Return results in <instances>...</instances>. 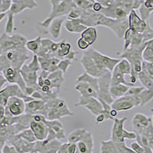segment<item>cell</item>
<instances>
[{"label": "cell", "mask_w": 153, "mask_h": 153, "mask_svg": "<svg viewBox=\"0 0 153 153\" xmlns=\"http://www.w3.org/2000/svg\"><path fill=\"white\" fill-rule=\"evenodd\" d=\"M139 10L140 17L145 21H148L150 15L153 12V0H143Z\"/></svg>", "instance_id": "obj_31"}, {"label": "cell", "mask_w": 153, "mask_h": 153, "mask_svg": "<svg viewBox=\"0 0 153 153\" xmlns=\"http://www.w3.org/2000/svg\"><path fill=\"white\" fill-rule=\"evenodd\" d=\"M26 102L19 97H11L5 106V115L12 117H20L25 113Z\"/></svg>", "instance_id": "obj_14"}, {"label": "cell", "mask_w": 153, "mask_h": 153, "mask_svg": "<svg viewBox=\"0 0 153 153\" xmlns=\"http://www.w3.org/2000/svg\"><path fill=\"white\" fill-rule=\"evenodd\" d=\"M66 21V16L57 17L54 19L48 28V32L50 34L54 40H57L61 36V31L63 25Z\"/></svg>", "instance_id": "obj_25"}, {"label": "cell", "mask_w": 153, "mask_h": 153, "mask_svg": "<svg viewBox=\"0 0 153 153\" xmlns=\"http://www.w3.org/2000/svg\"><path fill=\"white\" fill-rule=\"evenodd\" d=\"M142 106V101L139 94L138 95H124L122 97L114 100L111 104V107L117 112L128 111L133 108Z\"/></svg>", "instance_id": "obj_11"}, {"label": "cell", "mask_w": 153, "mask_h": 153, "mask_svg": "<svg viewBox=\"0 0 153 153\" xmlns=\"http://www.w3.org/2000/svg\"><path fill=\"white\" fill-rule=\"evenodd\" d=\"M68 143H62L61 147H60L59 150L57 151V153H68Z\"/></svg>", "instance_id": "obj_49"}, {"label": "cell", "mask_w": 153, "mask_h": 153, "mask_svg": "<svg viewBox=\"0 0 153 153\" xmlns=\"http://www.w3.org/2000/svg\"><path fill=\"white\" fill-rule=\"evenodd\" d=\"M112 72L106 71L98 77V99L107 104L111 105L114 101L110 94Z\"/></svg>", "instance_id": "obj_10"}, {"label": "cell", "mask_w": 153, "mask_h": 153, "mask_svg": "<svg viewBox=\"0 0 153 153\" xmlns=\"http://www.w3.org/2000/svg\"><path fill=\"white\" fill-rule=\"evenodd\" d=\"M14 135H16V132L13 126L6 127L0 126V150H2V148L7 143L9 138Z\"/></svg>", "instance_id": "obj_29"}, {"label": "cell", "mask_w": 153, "mask_h": 153, "mask_svg": "<svg viewBox=\"0 0 153 153\" xmlns=\"http://www.w3.org/2000/svg\"><path fill=\"white\" fill-rule=\"evenodd\" d=\"M45 124L48 128V135L47 139L45 140L46 142H50L54 139H62L65 138V130L63 124L59 121V120H48L45 121Z\"/></svg>", "instance_id": "obj_18"}, {"label": "cell", "mask_w": 153, "mask_h": 153, "mask_svg": "<svg viewBox=\"0 0 153 153\" xmlns=\"http://www.w3.org/2000/svg\"><path fill=\"white\" fill-rule=\"evenodd\" d=\"M152 125H153V116L152 117Z\"/></svg>", "instance_id": "obj_55"}, {"label": "cell", "mask_w": 153, "mask_h": 153, "mask_svg": "<svg viewBox=\"0 0 153 153\" xmlns=\"http://www.w3.org/2000/svg\"><path fill=\"white\" fill-rule=\"evenodd\" d=\"M0 153H3L2 152V150H0Z\"/></svg>", "instance_id": "obj_56"}, {"label": "cell", "mask_w": 153, "mask_h": 153, "mask_svg": "<svg viewBox=\"0 0 153 153\" xmlns=\"http://www.w3.org/2000/svg\"><path fill=\"white\" fill-rule=\"evenodd\" d=\"M6 144L12 145L19 153H32L35 152V143H29L17 134L11 136Z\"/></svg>", "instance_id": "obj_19"}, {"label": "cell", "mask_w": 153, "mask_h": 153, "mask_svg": "<svg viewBox=\"0 0 153 153\" xmlns=\"http://www.w3.org/2000/svg\"><path fill=\"white\" fill-rule=\"evenodd\" d=\"M61 144L57 139H54L52 141L46 142L37 141L35 143V153H57L59 150Z\"/></svg>", "instance_id": "obj_21"}, {"label": "cell", "mask_w": 153, "mask_h": 153, "mask_svg": "<svg viewBox=\"0 0 153 153\" xmlns=\"http://www.w3.org/2000/svg\"><path fill=\"white\" fill-rule=\"evenodd\" d=\"M6 16V13H0V22H2Z\"/></svg>", "instance_id": "obj_54"}, {"label": "cell", "mask_w": 153, "mask_h": 153, "mask_svg": "<svg viewBox=\"0 0 153 153\" xmlns=\"http://www.w3.org/2000/svg\"><path fill=\"white\" fill-rule=\"evenodd\" d=\"M74 89L80 94V97L98 98V91L93 86L85 82H77Z\"/></svg>", "instance_id": "obj_24"}, {"label": "cell", "mask_w": 153, "mask_h": 153, "mask_svg": "<svg viewBox=\"0 0 153 153\" xmlns=\"http://www.w3.org/2000/svg\"><path fill=\"white\" fill-rule=\"evenodd\" d=\"M76 83L77 82H85L87 84H91V86L94 87V88L98 91V78L93 76L92 75L89 74L84 72V74H82L81 75L78 76V77L76 78Z\"/></svg>", "instance_id": "obj_36"}, {"label": "cell", "mask_w": 153, "mask_h": 153, "mask_svg": "<svg viewBox=\"0 0 153 153\" xmlns=\"http://www.w3.org/2000/svg\"><path fill=\"white\" fill-rule=\"evenodd\" d=\"M100 153H136L126 145L125 142H115L110 139L102 141Z\"/></svg>", "instance_id": "obj_13"}, {"label": "cell", "mask_w": 153, "mask_h": 153, "mask_svg": "<svg viewBox=\"0 0 153 153\" xmlns=\"http://www.w3.org/2000/svg\"><path fill=\"white\" fill-rule=\"evenodd\" d=\"M80 38L87 42L90 46L93 45L97 39V31L95 27H87L80 34Z\"/></svg>", "instance_id": "obj_30"}, {"label": "cell", "mask_w": 153, "mask_h": 153, "mask_svg": "<svg viewBox=\"0 0 153 153\" xmlns=\"http://www.w3.org/2000/svg\"><path fill=\"white\" fill-rule=\"evenodd\" d=\"M37 7L38 3L36 0H12L9 10L17 15L25 9H34Z\"/></svg>", "instance_id": "obj_23"}, {"label": "cell", "mask_w": 153, "mask_h": 153, "mask_svg": "<svg viewBox=\"0 0 153 153\" xmlns=\"http://www.w3.org/2000/svg\"><path fill=\"white\" fill-rule=\"evenodd\" d=\"M6 79L5 78L4 74L2 72H0V90L3 87V86L5 85V83H6Z\"/></svg>", "instance_id": "obj_51"}, {"label": "cell", "mask_w": 153, "mask_h": 153, "mask_svg": "<svg viewBox=\"0 0 153 153\" xmlns=\"http://www.w3.org/2000/svg\"><path fill=\"white\" fill-rule=\"evenodd\" d=\"M2 73H3L4 76L6 79V81L8 83L12 84H17L22 89V91L25 94L27 85L24 79H23L21 73H20V70L10 68L4 71Z\"/></svg>", "instance_id": "obj_20"}, {"label": "cell", "mask_w": 153, "mask_h": 153, "mask_svg": "<svg viewBox=\"0 0 153 153\" xmlns=\"http://www.w3.org/2000/svg\"><path fill=\"white\" fill-rule=\"evenodd\" d=\"M130 148L136 153H146V149L138 142H134L131 144Z\"/></svg>", "instance_id": "obj_46"}, {"label": "cell", "mask_w": 153, "mask_h": 153, "mask_svg": "<svg viewBox=\"0 0 153 153\" xmlns=\"http://www.w3.org/2000/svg\"><path fill=\"white\" fill-rule=\"evenodd\" d=\"M42 37H37L35 39L28 40L25 45V48L29 52L32 53L33 54H36L38 53V51L41 46V41H42Z\"/></svg>", "instance_id": "obj_37"}, {"label": "cell", "mask_w": 153, "mask_h": 153, "mask_svg": "<svg viewBox=\"0 0 153 153\" xmlns=\"http://www.w3.org/2000/svg\"><path fill=\"white\" fill-rule=\"evenodd\" d=\"M123 84L127 86H130L132 87V84L130 82H128L126 80V75L119 71L118 70H117L114 68V69L112 71V77H111V85H116V84Z\"/></svg>", "instance_id": "obj_33"}, {"label": "cell", "mask_w": 153, "mask_h": 153, "mask_svg": "<svg viewBox=\"0 0 153 153\" xmlns=\"http://www.w3.org/2000/svg\"><path fill=\"white\" fill-rule=\"evenodd\" d=\"M42 115L48 120H55L65 117H73L74 113L70 110L66 101L57 97L46 101Z\"/></svg>", "instance_id": "obj_4"}, {"label": "cell", "mask_w": 153, "mask_h": 153, "mask_svg": "<svg viewBox=\"0 0 153 153\" xmlns=\"http://www.w3.org/2000/svg\"><path fill=\"white\" fill-rule=\"evenodd\" d=\"M76 44H77V47H78L80 50L83 51L87 50L89 48L91 47V46L89 45V44L87 43V42H86L84 39H82L81 38H80L78 40H77Z\"/></svg>", "instance_id": "obj_47"}, {"label": "cell", "mask_w": 153, "mask_h": 153, "mask_svg": "<svg viewBox=\"0 0 153 153\" xmlns=\"http://www.w3.org/2000/svg\"><path fill=\"white\" fill-rule=\"evenodd\" d=\"M5 116V106L0 105V122L3 120Z\"/></svg>", "instance_id": "obj_52"}, {"label": "cell", "mask_w": 153, "mask_h": 153, "mask_svg": "<svg viewBox=\"0 0 153 153\" xmlns=\"http://www.w3.org/2000/svg\"><path fill=\"white\" fill-rule=\"evenodd\" d=\"M149 147L153 153V136H152L149 139Z\"/></svg>", "instance_id": "obj_53"}, {"label": "cell", "mask_w": 153, "mask_h": 153, "mask_svg": "<svg viewBox=\"0 0 153 153\" xmlns=\"http://www.w3.org/2000/svg\"><path fill=\"white\" fill-rule=\"evenodd\" d=\"M87 131L85 129H79L72 132L68 138V143H77L84 138Z\"/></svg>", "instance_id": "obj_40"}, {"label": "cell", "mask_w": 153, "mask_h": 153, "mask_svg": "<svg viewBox=\"0 0 153 153\" xmlns=\"http://www.w3.org/2000/svg\"><path fill=\"white\" fill-rule=\"evenodd\" d=\"M32 57L26 48L5 53L0 55V72H3L10 68L20 70Z\"/></svg>", "instance_id": "obj_2"}, {"label": "cell", "mask_w": 153, "mask_h": 153, "mask_svg": "<svg viewBox=\"0 0 153 153\" xmlns=\"http://www.w3.org/2000/svg\"><path fill=\"white\" fill-rule=\"evenodd\" d=\"M60 42H54V41L49 39V38H42L41 41V46L37 56L40 57H57V51L59 48Z\"/></svg>", "instance_id": "obj_16"}, {"label": "cell", "mask_w": 153, "mask_h": 153, "mask_svg": "<svg viewBox=\"0 0 153 153\" xmlns=\"http://www.w3.org/2000/svg\"><path fill=\"white\" fill-rule=\"evenodd\" d=\"M127 120L128 118L126 117L114 119L111 129V140L115 142H125L126 139H136V132H129L124 128Z\"/></svg>", "instance_id": "obj_9"}, {"label": "cell", "mask_w": 153, "mask_h": 153, "mask_svg": "<svg viewBox=\"0 0 153 153\" xmlns=\"http://www.w3.org/2000/svg\"><path fill=\"white\" fill-rule=\"evenodd\" d=\"M76 107H84L88 110L94 116L97 117L103 113V107L100 101L96 97H80L78 102L75 103Z\"/></svg>", "instance_id": "obj_15"}, {"label": "cell", "mask_w": 153, "mask_h": 153, "mask_svg": "<svg viewBox=\"0 0 153 153\" xmlns=\"http://www.w3.org/2000/svg\"><path fill=\"white\" fill-rule=\"evenodd\" d=\"M129 87H130V86H127L123 84L111 85V87H110V94H111L112 97L114 100L122 97L124 95H126L127 91H129Z\"/></svg>", "instance_id": "obj_32"}, {"label": "cell", "mask_w": 153, "mask_h": 153, "mask_svg": "<svg viewBox=\"0 0 153 153\" xmlns=\"http://www.w3.org/2000/svg\"><path fill=\"white\" fill-rule=\"evenodd\" d=\"M45 121L44 122H38V121H35V120H31V123H30L29 128L33 132L34 135H35V138L37 139V141H45L48 137V128L47 125L45 124Z\"/></svg>", "instance_id": "obj_22"}, {"label": "cell", "mask_w": 153, "mask_h": 153, "mask_svg": "<svg viewBox=\"0 0 153 153\" xmlns=\"http://www.w3.org/2000/svg\"><path fill=\"white\" fill-rule=\"evenodd\" d=\"M65 81L64 73L60 70L54 72H48L41 71L38 80V87L47 85L51 90L57 93H59L63 83Z\"/></svg>", "instance_id": "obj_7"}, {"label": "cell", "mask_w": 153, "mask_h": 153, "mask_svg": "<svg viewBox=\"0 0 153 153\" xmlns=\"http://www.w3.org/2000/svg\"><path fill=\"white\" fill-rule=\"evenodd\" d=\"M143 59L146 62L153 63V38L146 43L143 51Z\"/></svg>", "instance_id": "obj_35"}, {"label": "cell", "mask_w": 153, "mask_h": 153, "mask_svg": "<svg viewBox=\"0 0 153 153\" xmlns=\"http://www.w3.org/2000/svg\"><path fill=\"white\" fill-rule=\"evenodd\" d=\"M132 126L136 137H144L149 139L153 136V125L152 118L142 113H137L132 118Z\"/></svg>", "instance_id": "obj_8"}, {"label": "cell", "mask_w": 153, "mask_h": 153, "mask_svg": "<svg viewBox=\"0 0 153 153\" xmlns=\"http://www.w3.org/2000/svg\"><path fill=\"white\" fill-rule=\"evenodd\" d=\"M38 58L42 71L48 72H54L58 70V65L61 61L60 58H57V57L45 58V57H38Z\"/></svg>", "instance_id": "obj_26"}, {"label": "cell", "mask_w": 153, "mask_h": 153, "mask_svg": "<svg viewBox=\"0 0 153 153\" xmlns=\"http://www.w3.org/2000/svg\"><path fill=\"white\" fill-rule=\"evenodd\" d=\"M152 64H153V63H152Z\"/></svg>", "instance_id": "obj_57"}, {"label": "cell", "mask_w": 153, "mask_h": 153, "mask_svg": "<svg viewBox=\"0 0 153 153\" xmlns=\"http://www.w3.org/2000/svg\"><path fill=\"white\" fill-rule=\"evenodd\" d=\"M41 67L38 61V56L34 54L31 61L28 64H25L20 69V73L24 79L27 87L35 89L38 91L39 87L38 85V80L39 76V71H41Z\"/></svg>", "instance_id": "obj_5"}, {"label": "cell", "mask_w": 153, "mask_h": 153, "mask_svg": "<svg viewBox=\"0 0 153 153\" xmlns=\"http://www.w3.org/2000/svg\"><path fill=\"white\" fill-rule=\"evenodd\" d=\"M105 120H106V117H105V116L103 113H101V114L96 117V122L97 123H101L104 122Z\"/></svg>", "instance_id": "obj_50"}, {"label": "cell", "mask_w": 153, "mask_h": 153, "mask_svg": "<svg viewBox=\"0 0 153 153\" xmlns=\"http://www.w3.org/2000/svg\"><path fill=\"white\" fill-rule=\"evenodd\" d=\"M120 59L109 57L94 48H89L83 53L80 64L86 73L95 77H100L106 71H113Z\"/></svg>", "instance_id": "obj_1"}, {"label": "cell", "mask_w": 153, "mask_h": 153, "mask_svg": "<svg viewBox=\"0 0 153 153\" xmlns=\"http://www.w3.org/2000/svg\"><path fill=\"white\" fill-rule=\"evenodd\" d=\"M81 13H82V9H79V8H76V9L71 11L69 14H68L66 17L68 18V19H71V20L78 19H80V16H81Z\"/></svg>", "instance_id": "obj_45"}, {"label": "cell", "mask_w": 153, "mask_h": 153, "mask_svg": "<svg viewBox=\"0 0 153 153\" xmlns=\"http://www.w3.org/2000/svg\"><path fill=\"white\" fill-rule=\"evenodd\" d=\"M71 45L69 42H67L66 40L60 41V45L58 50L57 51L56 57L57 58H66L70 53L71 52Z\"/></svg>", "instance_id": "obj_34"}, {"label": "cell", "mask_w": 153, "mask_h": 153, "mask_svg": "<svg viewBox=\"0 0 153 153\" xmlns=\"http://www.w3.org/2000/svg\"><path fill=\"white\" fill-rule=\"evenodd\" d=\"M72 62H73V61L68 59V58H64L62 60L61 59V61H60L59 65H58V70H60L63 73L65 74L68 68L72 65Z\"/></svg>", "instance_id": "obj_43"}, {"label": "cell", "mask_w": 153, "mask_h": 153, "mask_svg": "<svg viewBox=\"0 0 153 153\" xmlns=\"http://www.w3.org/2000/svg\"><path fill=\"white\" fill-rule=\"evenodd\" d=\"M13 97H19L20 98H22L26 103L34 100L31 97H29L25 94L17 84H10L0 90V105L5 106L9 100Z\"/></svg>", "instance_id": "obj_12"}, {"label": "cell", "mask_w": 153, "mask_h": 153, "mask_svg": "<svg viewBox=\"0 0 153 153\" xmlns=\"http://www.w3.org/2000/svg\"><path fill=\"white\" fill-rule=\"evenodd\" d=\"M115 68L117 70H118L119 71H120L121 73H123V74L129 75L131 74V65L129 64V62L127 61L126 59H124V58H121L120 59V61L118 62Z\"/></svg>", "instance_id": "obj_39"}, {"label": "cell", "mask_w": 153, "mask_h": 153, "mask_svg": "<svg viewBox=\"0 0 153 153\" xmlns=\"http://www.w3.org/2000/svg\"><path fill=\"white\" fill-rule=\"evenodd\" d=\"M6 16H7V22L5 24V32L9 35H12L13 34L15 27V14L9 10L6 12Z\"/></svg>", "instance_id": "obj_41"}, {"label": "cell", "mask_w": 153, "mask_h": 153, "mask_svg": "<svg viewBox=\"0 0 153 153\" xmlns=\"http://www.w3.org/2000/svg\"><path fill=\"white\" fill-rule=\"evenodd\" d=\"M138 80L140 81L143 87L146 89L152 90L153 89V82L150 76H149L146 71L142 70V71L138 74Z\"/></svg>", "instance_id": "obj_38"}, {"label": "cell", "mask_w": 153, "mask_h": 153, "mask_svg": "<svg viewBox=\"0 0 153 153\" xmlns=\"http://www.w3.org/2000/svg\"><path fill=\"white\" fill-rule=\"evenodd\" d=\"M17 135L20 136V137L23 138L24 139H25V140H27L28 142H29V143H35L37 142L36 138H35L33 132H32V130L30 128H28V129L22 131L21 132L18 133Z\"/></svg>", "instance_id": "obj_42"}, {"label": "cell", "mask_w": 153, "mask_h": 153, "mask_svg": "<svg viewBox=\"0 0 153 153\" xmlns=\"http://www.w3.org/2000/svg\"><path fill=\"white\" fill-rule=\"evenodd\" d=\"M143 70L146 72V74L150 76L153 82V64L152 63L146 62L143 61Z\"/></svg>", "instance_id": "obj_44"}, {"label": "cell", "mask_w": 153, "mask_h": 153, "mask_svg": "<svg viewBox=\"0 0 153 153\" xmlns=\"http://www.w3.org/2000/svg\"><path fill=\"white\" fill-rule=\"evenodd\" d=\"M146 43L137 47H130L126 50H124L120 56L121 58L126 59L130 64L131 74L129 82L134 86H136L137 82L138 74L143 70V51L146 46Z\"/></svg>", "instance_id": "obj_3"}, {"label": "cell", "mask_w": 153, "mask_h": 153, "mask_svg": "<svg viewBox=\"0 0 153 153\" xmlns=\"http://www.w3.org/2000/svg\"><path fill=\"white\" fill-rule=\"evenodd\" d=\"M45 106V101L42 100H35L27 102L25 104V113L30 115L42 114Z\"/></svg>", "instance_id": "obj_27"}, {"label": "cell", "mask_w": 153, "mask_h": 153, "mask_svg": "<svg viewBox=\"0 0 153 153\" xmlns=\"http://www.w3.org/2000/svg\"><path fill=\"white\" fill-rule=\"evenodd\" d=\"M148 21H145L142 19L135 11V9L131 10L128 15V29L130 30L135 34H143L146 31Z\"/></svg>", "instance_id": "obj_17"}, {"label": "cell", "mask_w": 153, "mask_h": 153, "mask_svg": "<svg viewBox=\"0 0 153 153\" xmlns=\"http://www.w3.org/2000/svg\"><path fill=\"white\" fill-rule=\"evenodd\" d=\"M2 152L3 153H19L16 151V149L10 144H5L2 148Z\"/></svg>", "instance_id": "obj_48"}, {"label": "cell", "mask_w": 153, "mask_h": 153, "mask_svg": "<svg viewBox=\"0 0 153 153\" xmlns=\"http://www.w3.org/2000/svg\"><path fill=\"white\" fill-rule=\"evenodd\" d=\"M65 28L70 33H80L81 34L86 28H87L86 25L82 24L80 19H66L65 22Z\"/></svg>", "instance_id": "obj_28"}, {"label": "cell", "mask_w": 153, "mask_h": 153, "mask_svg": "<svg viewBox=\"0 0 153 153\" xmlns=\"http://www.w3.org/2000/svg\"><path fill=\"white\" fill-rule=\"evenodd\" d=\"M27 41L28 39L21 34L9 35L4 32L0 35V55L10 51L24 48Z\"/></svg>", "instance_id": "obj_6"}]
</instances>
